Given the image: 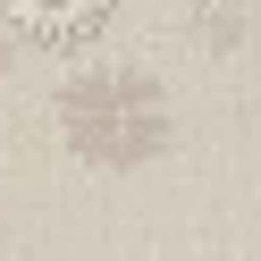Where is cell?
Listing matches in <instances>:
<instances>
[{
    "label": "cell",
    "instance_id": "1",
    "mask_svg": "<svg viewBox=\"0 0 261 261\" xmlns=\"http://www.w3.org/2000/svg\"><path fill=\"white\" fill-rule=\"evenodd\" d=\"M51 118H59V143L93 169H143V160L169 152V93L126 59L76 68L51 93Z\"/></svg>",
    "mask_w": 261,
    "mask_h": 261
},
{
    "label": "cell",
    "instance_id": "2",
    "mask_svg": "<svg viewBox=\"0 0 261 261\" xmlns=\"http://www.w3.org/2000/svg\"><path fill=\"white\" fill-rule=\"evenodd\" d=\"M0 17L17 25V42H34V51H85V42L110 34L118 0H0Z\"/></svg>",
    "mask_w": 261,
    "mask_h": 261
},
{
    "label": "cell",
    "instance_id": "3",
    "mask_svg": "<svg viewBox=\"0 0 261 261\" xmlns=\"http://www.w3.org/2000/svg\"><path fill=\"white\" fill-rule=\"evenodd\" d=\"M177 17H186V34L202 42V51H236V42L253 34L261 0H177Z\"/></svg>",
    "mask_w": 261,
    "mask_h": 261
},
{
    "label": "cell",
    "instance_id": "4",
    "mask_svg": "<svg viewBox=\"0 0 261 261\" xmlns=\"http://www.w3.org/2000/svg\"><path fill=\"white\" fill-rule=\"evenodd\" d=\"M9 51H17V25H9V17H0V68H9Z\"/></svg>",
    "mask_w": 261,
    "mask_h": 261
}]
</instances>
